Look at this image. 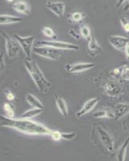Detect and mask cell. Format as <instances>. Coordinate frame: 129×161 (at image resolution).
<instances>
[{"instance_id":"1","label":"cell","mask_w":129,"mask_h":161,"mask_svg":"<svg viewBox=\"0 0 129 161\" xmlns=\"http://www.w3.org/2000/svg\"><path fill=\"white\" fill-rule=\"evenodd\" d=\"M1 126L14 129L20 133L29 136H51L52 130L44 124L27 119L8 118L3 114L0 116Z\"/></svg>"},{"instance_id":"2","label":"cell","mask_w":129,"mask_h":161,"mask_svg":"<svg viewBox=\"0 0 129 161\" xmlns=\"http://www.w3.org/2000/svg\"><path fill=\"white\" fill-rule=\"evenodd\" d=\"M91 141L95 147L104 154L115 152V140L111 134L100 124L93 125L91 133Z\"/></svg>"},{"instance_id":"3","label":"cell","mask_w":129,"mask_h":161,"mask_svg":"<svg viewBox=\"0 0 129 161\" xmlns=\"http://www.w3.org/2000/svg\"><path fill=\"white\" fill-rule=\"evenodd\" d=\"M23 64L26 69L28 70L29 75L38 88L39 91L42 93H47L51 88V83L44 76V73L35 61L30 58L23 59Z\"/></svg>"},{"instance_id":"4","label":"cell","mask_w":129,"mask_h":161,"mask_svg":"<svg viewBox=\"0 0 129 161\" xmlns=\"http://www.w3.org/2000/svg\"><path fill=\"white\" fill-rule=\"evenodd\" d=\"M35 47H51L59 50H74L79 51L80 46L77 44H71L69 42L64 41H58V40H39L35 44Z\"/></svg>"},{"instance_id":"5","label":"cell","mask_w":129,"mask_h":161,"mask_svg":"<svg viewBox=\"0 0 129 161\" xmlns=\"http://www.w3.org/2000/svg\"><path fill=\"white\" fill-rule=\"evenodd\" d=\"M1 35L5 40V48L7 54L10 59L15 58L20 51V45L15 37L8 35L4 31H1Z\"/></svg>"},{"instance_id":"6","label":"cell","mask_w":129,"mask_h":161,"mask_svg":"<svg viewBox=\"0 0 129 161\" xmlns=\"http://www.w3.org/2000/svg\"><path fill=\"white\" fill-rule=\"evenodd\" d=\"M33 52L39 57L51 60H58L59 59L61 58L64 53L63 50L56 49L51 47H35Z\"/></svg>"},{"instance_id":"7","label":"cell","mask_w":129,"mask_h":161,"mask_svg":"<svg viewBox=\"0 0 129 161\" xmlns=\"http://www.w3.org/2000/svg\"><path fill=\"white\" fill-rule=\"evenodd\" d=\"M15 39L18 42L20 48L25 54L27 58L31 59V54L33 52V45L35 44V37L33 36H23L19 35H15Z\"/></svg>"},{"instance_id":"8","label":"cell","mask_w":129,"mask_h":161,"mask_svg":"<svg viewBox=\"0 0 129 161\" xmlns=\"http://www.w3.org/2000/svg\"><path fill=\"white\" fill-rule=\"evenodd\" d=\"M95 66V64H94V63L80 62L75 63V64H67L65 65V69L68 73H79L94 68Z\"/></svg>"},{"instance_id":"9","label":"cell","mask_w":129,"mask_h":161,"mask_svg":"<svg viewBox=\"0 0 129 161\" xmlns=\"http://www.w3.org/2000/svg\"><path fill=\"white\" fill-rule=\"evenodd\" d=\"M110 44L120 52H124L129 44V39L122 36H111L108 37Z\"/></svg>"},{"instance_id":"10","label":"cell","mask_w":129,"mask_h":161,"mask_svg":"<svg viewBox=\"0 0 129 161\" xmlns=\"http://www.w3.org/2000/svg\"><path fill=\"white\" fill-rule=\"evenodd\" d=\"M104 90L108 97H119L124 93V90L118 83L109 81L104 86Z\"/></svg>"},{"instance_id":"11","label":"cell","mask_w":129,"mask_h":161,"mask_svg":"<svg viewBox=\"0 0 129 161\" xmlns=\"http://www.w3.org/2000/svg\"><path fill=\"white\" fill-rule=\"evenodd\" d=\"M46 8L59 18L64 16L65 13V3L64 2H54L49 0L46 3Z\"/></svg>"},{"instance_id":"12","label":"cell","mask_w":129,"mask_h":161,"mask_svg":"<svg viewBox=\"0 0 129 161\" xmlns=\"http://www.w3.org/2000/svg\"><path fill=\"white\" fill-rule=\"evenodd\" d=\"M98 103V97H92V98L87 100V102L83 105L81 109L76 113V117L78 118V119H80V118L84 117V115H86V114H87L88 113H90V112L96 106Z\"/></svg>"},{"instance_id":"13","label":"cell","mask_w":129,"mask_h":161,"mask_svg":"<svg viewBox=\"0 0 129 161\" xmlns=\"http://www.w3.org/2000/svg\"><path fill=\"white\" fill-rule=\"evenodd\" d=\"M129 114V103H119L114 110V119L120 120Z\"/></svg>"},{"instance_id":"14","label":"cell","mask_w":129,"mask_h":161,"mask_svg":"<svg viewBox=\"0 0 129 161\" xmlns=\"http://www.w3.org/2000/svg\"><path fill=\"white\" fill-rule=\"evenodd\" d=\"M87 48H88V52H89V53L92 57L99 55V54L102 53V47L99 44L98 40L93 36H91L88 40Z\"/></svg>"},{"instance_id":"15","label":"cell","mask_w":129,"mask_h":161,"mask_svg":"<svg viewBox=\"0 0 129 161\" xmlns=\"http://www.w3.org/2000/svg\"><path fill=\"white\" fill-rule=\"evenodd\" d=\"M11 8L15 10L16 12L23 14V15H29L31 13V8H30L29 4L28 3L24 2V1H18L15 2L11 5Z\"/></svg>"},{"instance_id":"16","label":"cell","mask_w":129,"mask_h":161,"mask_svg":"<svg viewBox=\"0 0 129 161\" xmlns=\"http://www.w3.org/2000/svg\"><path fill=\"white\" fill-rule=\"evenodd\" d=\"M55 101L56 104L57 109L59 111V113L62 114L64 117H67L68 115V109H67V105L64 98L61 96L58 95L57 93H55Z\"/></svg>"},{"instance_id":"17","label":"cell","mask_w":129,"mask_h":161,"mask_svg":"<svg viewBox=\"0 0 129 161\" xmlns=\"http://www.w3.org/2000/svg\"><path fill=\"white\" fill-rule=\"evenodd\" d=\"M23 20V17L15 16V15H0V24L1 25H8V24H18V23L22 22Z\"/></svg>"},{"instance_id":"18","label":"cell","mask_w":129,"mask_h":161,"mask_svg":"<svg viewBox=\"0 0 129 161\" xmlns=\"http://www.w3.org/2000/svg\"><path fill=\"white\" fill-rule=\"evenodd\" d=\"M129 145V137H127L125 140L124 141V143H122L121 146L119 147L117 150L116 154V161H124L125 160L126 154H127V147Z\"/></svg>"},{"instance_id":"19","label":"cell","mask_w":129,"mask_h":161,"mask_svg":"<svg viewBox=\"0 0 129 161\" xmlns=\"http://www.w3.org/2000/svg\"><path fill=\"white\" fill-rule=\"evenodd\" d=\"M26 100H27L28 104H30L31 106H33V107L44 109V104L41 103V101H40L38 97H35V95H33L32 93H28V94H27V96H26Z\"/></svg>"},{"instance_id":"20","label":"cell","mask_w":129,"mask_h":161,"mask_svg":"<svg viewBox=\"0 0 129 161\" xmlns=\"http://www.w3.org/2000/svg\"><path fill=\"white\" fill-rule=\"evenodd\" d=\"M44 111V109L36 108V107H33V108L29 109V110H26L25 112L22 114L21 117L22 119H31L33 118L36 117V116L39 115L40 114L43 113Z\"/></svg>"},{"instance_id":"21","label":"cell","mask_w":129,"mask_h":161,"mask_svg":"<svg viewBox=\"0 0 129 161\" xmlns=\"http://www.w3.org/2000/svg\"><path fill=\"white\" fill-rule=\"evenodd\" d=\"M92 116L95 119H114V112L108 110H100L93 113Z\"/></svg>"},{"instance_id":"22","label":"cell","mask_w":129,"mask_h":161,"mask_svg":"<svg viewBox=\"0 0 129 161\" xmlns=\"http://www.w3.org/2000/svg\"><path fill=\"white\" fill-rule=\"evenodd\" d=\"M3 110L4 111L7 113L8 118H13L15 117V109H14V106L12 105H11L10 103H4L3 104Z\"/></svg>"},{"instance_id":"23","label":"cell","mask_w":129,"mask_h":161,"mask_svg":"<svg viewBox=\"0 0 129 161\" xmlns=\"http://www.w3.org/2000/svg\"><path fill=\"white\" fill-rule=\"evenodd\" d=\"M84 16H85V15L82 12H74L69 15V19L71 22L78 23L80 22L84 19Z\"/></svg>"},{"instance_id":"24","label":"cell","mask_w":129,"mask_h":161,"mask_svg":"<svg viewBox=\"0 0 129 161\" xmlns=\"http://www.w3.org/2000/svg\"><path fill=\"white\" fill-rule=\"evenodd\" d=\"M80 35L83 38H84L85 40H89L91 37V31H90L89 27L84 25L83 27H81L80 28Z\"/></svg>"},{"instance_id":"25","label":"cell","mask_w":129,"mask_h":161,"mask_svg":"<svg viewBox=\"0 0 129 161\" xmlns=\"http://www.w3.org/2000/svg\"><path fill=\"white\" fill-rule=\"evenodd\" d=\"M121 77L123 80L129 81V66L124 65L121 67Z\"/></svg>"},{"instance_id":"26","label":"cell","mask_w":129,"mask_h":161,"mask_svg":"<svg viewBox=\"0 0 129 161\" xmlns=\"http://www.w3.org/2000/svg\"><path fill=\"white\" fill-rule=\"evenodd\" d=\"M42 32L45 36L48 37V38H54L55 37V32L49 27H44L42 29Z\"/></svg>"},{"instance_id":"27","label":"cell","mask_w":129,"mask_h":161,"mask_svg":"<svg viewBox=\"0 0 129 161\" xmlns=\"http://www.w3.org/2000/svg\"><path fill=\"white\" fill-rule=\"evenodd\" d=\"M76 137L75 132H62V139L64 140H72Z\"/></svg>"},{"instance_id":"28","label":"cell","mask_w":129,"mask_h":161,"mask_svg":"<svg viewBox=\"0 0 129 161\" xmlns=\"http://www.w3.org/2000/svg\"><path fill=\"white\" fill-rule=\"evenodd\" d=\"M50 136H51L53 140L57 142V141H59L62 139V132L58 131V130H52Z\"/></svg>"},{"instance_id":"29","label":"cell","mask_w":129,"mask_h":161,"mask_svg":"<svg viewBox=\"0 0 129 161\" xmlns=\"http://www.w3.org/2000/svg\"><path fill=\"white\" fill-rule=\"evenodd\" d=\"M3 93H4V94H5L6 97H7V99H8V100L13 101L14 99H15V95L12 93V92L11 91V90H8V89H7V90H4Z\"/></svg>"},{"instance_id":"30","label":"cell","mask_w":129,"mask_h":161,"mask_svg":"<svg viewBox=\"0 0 129 161\" xmlns=\"http://www.w3.org/2000/svg\"><path fill=\"white\" fill-rule=\"evenodd\" d=\"M120 22H121L122 27H123V28L124 29V31H125L126 32L129 33V22L128 21H127L125 18H121L120 19Z\"/></svg>"},{"instance_id":"31","label":"cell","mask_w":129,"mask_h":161,"mask_svg":"<svg viewBox=\"0 0 129 161\" xmlns=\"http://www.w3.org/2000/svg\"><path fill=\"white\" fill-rule=\"evenodd\" d=\"M111 74H112V76H114L115 77H117V78L121 77V67L114 69L111 71Z\"/></svg>"},{"instance_id":"32","label":"cell","mask_w":129,"mask_h":161,"mask_svg":"<svg viewBox=\"0 0 129 161\" xmlns=\"http://www.w3.org/2000/svg\"><path fill=\"white\" fill-rule=\"evenodd\" d=\"M69 35L71 36V37H73L74 39H75V40H80V36H81V35H79L78 33L75 31L74 29H70L69 30Z\"/></svg>"},{"instance_id":"33","label":"cell","mask_w":129,"mask_h":161,"mask_svg":"<svg viewBox=\"0 0 129 161\" xmlns=\"http://www.w3.org/2000/svg\"><path fill=\"white\" fill-rule=\"evenodd\" d=\"M6 66V63H5V60H4V56L3 52L1 51V64H0V67H1V73L4 70Z\"/></svg>"},{"instance_id":"34","label":"cell","mask_w":129,"mask_h":161,"mask_svg":"<svg viewBox=\"0 0 129 161\" xmlns=\"http://www.w3.org/2000/svg\"><path fill=\"white\" fill-rule=\"evenodd\" d=\"M121 8L124 11H127V10H129V0H126L125 3L123 4V6H122Z\"/></svg>"},{"instance_id":"35","label":"cell","mask_w":129,"mask_h":161,"mask_svg":"<svg viewBox=\"0 0 129 161\" xmlns=\"http://www.w3.org/2000/svg\"><path fill=\"white\" fill-rule=\"evenodd\" d=\"M126 0H117L116 1V7L117 8H121L122 6H123V4L125 3Z\"/></svg>"},{"instance_id":"36","label":"cell","mask_w":129,"mask_h":161,"mask_svg":"<svg viewBox=\"0 0 129 161\" xmlns=\"http://www.w3.org/2000/svg\"><path fill=\"white\" fill-rule=\"evenodd\" d=\"M124 53H125L126 57H127V58L129 60V44L127 46V47H126L125 51H124Z\"/></svg>"},{"instance_id":"37","label":"cell","mask_w":129,"mask_h":161,"mask_svg":"<svg viewBox=\"0 0 129 161\" xmlns=\"http://www.w3.org/2000/svg\"><path fill=\"white\" fill-rule=\"evenodd\" d=\"M6 1L8 3H13V2H15V0H6Z\"/></svg>"}]
</instances>
